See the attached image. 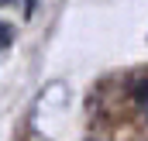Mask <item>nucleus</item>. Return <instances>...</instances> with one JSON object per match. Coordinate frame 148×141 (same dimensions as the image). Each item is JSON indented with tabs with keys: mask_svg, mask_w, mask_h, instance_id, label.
<instances>
[{
	"mask_svg": "<svg viewBox=\"0 0 148 141\" xmlns=\"http://www.w3.org/2000/svg\"><path fill=\"white\" fill-rule=\"evenodd\" d=\"M134 103H138V110L148 117V79H141V83L134 86Z\"/></svg>",
	"mask_w": 148,
	"mask_h": 141,
	"instance_id": "obj_1",
	"label": "nucleus"
},
{
	"mask_svg": "<svg viewBox=\"0 0 148 141\" xmlns=\"http://www.w3.org/2000/svg\"><path fill=\"white\" fill-rule=\"evenodd\" d=\"M10 38H14V28L10 24H0V45H10Z\"/></svg>",
	"mask_w": 148,
	"mask_h": 141,
	"instance_id": "obj_2",
	"label": "nucleus"
},
{
	"mask_svg": "<svg viewBox=\"0 0 148 141\" xmlns=\"http://www.w3.org/2000/svg\"><path fill=\"white\" fill-rule=\"evenodd\" d=\"M0 3H17V0H0ZM24 3H28V14H31L35 10V0H24Z\"/></svg>",
	"mask_w": 148,
	"mask_h": 141,
	"instance_id": "obj_3",
	"label": "nucleus"
}]
</instances>
